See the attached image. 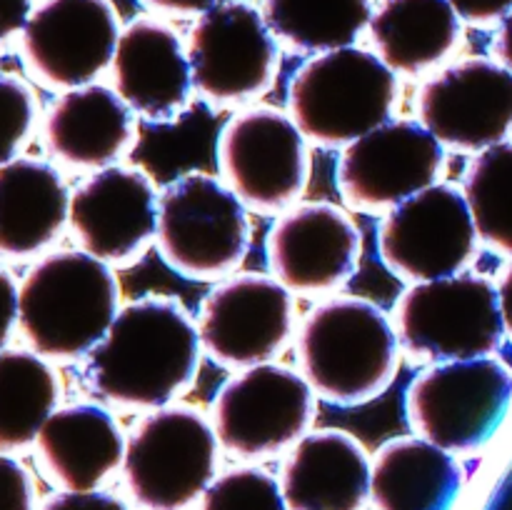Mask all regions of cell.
Masks as SVG:
<instances>
[{
  "label": "cell",
  "mask_w": 512,
  "mask_h": 510,
  "mask_svg": "<svg viewBox=\"0 0 512 510\" xmlns=\"http://www.w3.org/2000/svg\"><path fill=\"white\" fill-rule=\"evenodd\" d=\"M203 510H288L283 488L258 468H238L208 485Z\"/></svg>",
  "instance_id": "cell-29"
},
{
  "label": "cell",
  "mask_w": 512,
  "mask_h": 510,
  "mask_svg": "<svg viewBox=\"0 0 512 510\" xmlns=\"http://www.w3.org/2000/svg\"><path fill=\"white\" fill-rule=\"evenodd\" d=\"M140 3L170 15H203L223 0H140Z\"/></svg>",
  "instance_id": "cell-36"
},
{
  "label": "cell",
  "mask_w": 512,
  "mask_h": 510,
  "mask_svg": "<svg viewBox=\"0 0 512 510\" xmlns=\"http://www.w3.org/2000/svg\"><path fill=\"white\" fill-rule=\"evenodd\" d=\"M473 215L463 190L435 183L388 210L378 230L380 260L408 283L458 275L475 250Z\"/></svg>",
  "instance_id": "cell-12"
},
{
  "label": "cell",
  "mask_w": 512,
  "mask_h": 510,
  "mask_svg": "<svg viewBox=\"0 0 512 510\" xmlns=\"http://www.w3.org/2000/svg\"><path fill=\"white\" fill-rule=\"evenodd\" d=\"M263 18L278 40L305 53L350 48L373 18L370 0H263Z\"/></svg>",
  "instance_id": "cell-27"
},
{
  "label": "cell",
  "mask_w": 512,
  "mask_h": 510,
  "mask_svg": "<svg viewBox=\"0 0 512 510\" xmlns=\"http://www.w3.org/2000/svg\"><path fill=\"white\" fill-rule=\"evenodd\" d=\"M35 443L45 468L68 490H93L123 463L125 455L118 420L95 403L53 410Z\"/></svg>",
  "instance_id": "cell-23"
},
{
  "label": "cell",
  "mask_w": 512,
  "mask_h": 510,
  "mask_svg": "<svg viewBox=\"0 0 512 510\" xmlns=\"http://www.w3.org/2000/svg\"><path fill=\"white\" fill-rule=\"evenodd\" d=\"M495 48H498L500 55V63L512 73V13L505 15L500 20V30H498V38H495Z\"/></svg>",
  "instance_id": "cell-38"
},
{
  "label": "cell",
  "mask_w": 512,
  "mask_h": 510,
  "mask_svg": "<svg viewBox=\"0 0 512 510\" xmlns=\"http://www.w3.org/2000/svg\"><path fill=\"white\" fill-rule=\"evenodd\" d=\"M398 80L378 53L338 48L310 58L288 85V113L323 148L350 145L388 123Z\"/></svg>",
  "instance_id": "cell-4"
},
{
  "label": "cell",
  "mask_w": 512,
  "mask_h": 510,
  "mask_svg": "<svg viewBox=\"0 0 512 510\" xmlns=\"http://www.w3.org/2000/svg\"><path fill=\"white\" fill-rule=\"evenodd\" d=\"M155 243L183 278H223L243 263L250 248L248 205L218 178L183 175L160 193Z\"/></svg>",
  "instance_id": "cell-5"
},
{
  "label": "cell",
  "mask_w": 512,
  "mask_h": 510,
  "mask_svg": "<svg viewBox=\"0 0 512 510\" xmlns=\"http://www.w3.org/2000/svg\"><path fill=\"white\" fill-rule=\"evenodd\" d=\"M0 510H33L30 475L8 455H0Z\"/></svg>",
  "instance_id": "cell-31"
},
{
  "label": "cell",
  "mask_w": 512,
  "mask_h": 510,
  "mask_svg": "<svg viewBox=\"0 0 512 510\" xmlns=\"http://www.w3.org/2000/svg\"><path fill=\"white\" fill-rule=\"evenodd\" d=\"M215 458L213 423L188 405H165L135 423L125 440V483L148 510H183L208 490Z\"/></svg>",
  "instance_id": "cell-8"
},
{
  "label": "cell",
  "mask_w": 512,
  "mask_h": 510,
  "mask_svg": "<svg viewBox=\"0 0 512 510\" xmlns=\"http://www.w3.org/2000/svg\"><path fill=\"white\" fill-rule=\"evenodd\" d=\"M460 485L453 455L418 435L383 445L370 475L378 510H453Z\"/></svg>",
  "instance_id": "cell-24"
},
{
  "label": "cell",
  "mask_w": 512,
  "mask_h": 510,
  "mask_svg": "<svg viewBox=\"0 0 512 510\" xmlns=\"http://www.w3.org/2000/svg\"><path fill=\"white\" fill-rule=\"evenodd\" d=\"M418 108L440 143L480 153L512 130V73L493 60H460L423 85Z\"/></svg>",
  "instance_id": "cell-18"
},
{
  "label": "cell",
  "mask_w": 512,
  "mask_h": 510,
  "mask_svg": "<svg viewBox=\"0 0 512 510\" xmlns=\"http://www.w3.org/2000/svg\"><path fill=\"white\" fill-rule=\"evenodd\" d=\"M118 38L110 0H43L20 33V50L45 85L73 90L110 68Z\"/></svg>",
  "instance_id": "cell-14"
},
{
  "label": "cell",
  "mask_w": 512,
  "mask_h": 510,
  "mask_svg": "<svg viewBox=\"0 0 512 510\" xmlns=\"http://www.w3.org/2000/svg\"><path fill=\"white\" fill-rule=\"evenodd\" d=\"M460 20L468 23L485 25L503 20L505 15L512 13V0H450Z\"/></svg>",
  "instance_id": "cell-33"
},
{
  "label": "cell",
  "mask_w": 512,
  "mask_h": 510,
  "mask_svg": "<svg viewBox=\"0 0 512 510\" xmlns=\"http://www.w3.org/2000/svg\"><path fill=\"white\" fill-rule=\"evenodd\" d=\"M368 453L345 430L303 435L283 465V495L290 510H360L370 495Z\"/></svg>",
  "instance_id": "cell-21"
},
{
  "label": "cell",
  "mask_w": 512,
  "mask_h": 510,
  "mask_svg": "<svg viewBox=\"0 0 512 510\" xmlns=\"http://www.w3.org/2000/svg\"><path fill=\"white\" fill-rule=\"evenodd\" d=\"M33 13V0H0V45L23 33Z\"/></svg>",
  "instance_id": "cell-35"
},
{
  "label": "cell",
  "mask_w": 512,
  "mask_h": 510,
  "mask_svg": "<svg viewBox=\"0 0 512 510\" xmlns=\"http://www.w3.org/2000/svg\"><path fill=\"white\" fill-rule=\"evenodd\" d=\"M43 510H128L123 500L95 490H68L43 505Z\"/></svg>",
  "instance_id": "cell-32"
},
{
  "label": "cell",
  "mask_w": 512,
  "mask_h": 510,
  "mask_svg": "<svg viewBox=\"0 0 512 510\" xmlns=\"http://www.w3.org/2000/svg\"><path fill=\"white\" fill-rule=\"evenodd\" d=\"M53 368L35 350H0V450H18L38 440L58 405Z\"/></svg>",
  "instance_id": "cell-26"
},
{
  "label": "cell",
  "mask_w": 512,
  "mask_h": 510,
  "mask_svg": "<svg viewBox=\"0 0 512 510\" xmlns=\"http://www.w3.org/2000/svg\"><path fill=\"white\" fill-rule=\"evenodd\" d=\"M313 415L315 393L303 373L275 363L233 375L210 405L218 443L243 458H265L295 445Z\"/></svg>",
  "instance_id": "cell-10"
},
{
  "label": "cell",
  "mask_w": 512,
  "mask_h": 510,
  "mask_svg": "<svg viewBox=\"0 0 512 510\" xmlns=\"http://www.w3.org/2000/svg\"><path fill=\"white\" fill-rule=\"evenodd\" d=\"M398 330L365 298H330L305 315L298 333L300 373L318 398L363 405L393 383Z\"/></svg>",
  "instance_id": "cell-2"
},
{
  "label": "cell",
  "mask_w": 512,
  "mask_h": 510,
  "mask_svg": "<svg viewBox=\"0 0 512 510\" xmlns=\"http://www.w3.org/2000/svg\"><path fill=\"white\" fill-rule=\"evenodd\" d=\"M395 330L415 358H488L505 335L498 288L473 273L413 283L395 303Z\"/></svg>",
  "instance_id": "cell-7"
},
{
  "label": "cell",
  "mask_w": 512,
  "mask_h": 510,
  "mask_svg": "<svg viewBox=\"0 0 512 510\" xmlns=\"http://www.w3.org/2000/svg\"><path fill=\"white\" fill-rule=\"evenodd\" d=\"M38 118L33 88L18 75L0 73V165L18 158Z\"/></svg>",
  "instance_id": "cell-30"
},
{
  "label": "cell",
  "mask_w": 512,
  "mask_h": 510,
  "mask_svg": "<svg viewBox=\"0 0 512 510\" xmlns=\"http://www.w3.org/2000/svg\"><path fill=\"white\" fill-rule=\"evenodd\" d=\"M193 85L215 103H243L265 93L278 70V45L263 10L223 0L198 15L188 33Z\"/></svg>",
  "instance_id": "cell-11"
},
{
  "label": "cell",
  "mask_w": 512,
  "mask_h": 510,
  "mask_svg": "<svg viewBox=\"0 0 512 510\" xmlns=\"http://www.w3.org/2000/svg\"><path fill=\"white\" fill-rule=\"evenodd\" d=\"M370 38L395 73H423L460 40V15L450 0H383L370 18Z\"/></svg>",
  "instance_id": "cell-25"
},
{
  "label": "cell",
  "mask_w": 512,
  "mask_h": 510,
  "mask_svg": "<svg viewBox=\"0 0 512 510\" xmlns=\"http://www.w3.org/2000/svg\"><path fill=\"white\" fill-rule=\"evenodd\" d=\"M118 303L113 265L85 250H58L25 273L18 288V325L38 355L75 360L105 338Z\"/></svg>",
  "instance_id": "cell-3"
},
{
  "label": "cell",
  "mask_w": 512,
  "mask_h": 510,
  "mask_svg": "<svg viewBox=\"0 0 512 510\" xmlns=\"http://www.w3.org/2000/svg\"><path fill=\"white\" fill-rule=\"evenodd\" d=\"M510 408L512 373L490 355L433 365L405 390L410 430L448 453L490 443Z\"/></svg>",
  "instance_id": "cell-6"
},
{
  "label": "cell",
  "mask_w": 512,
  "mask_h": 510,
  "mask_svg": "<svg viewBox=\"0 0 512 510\" xmlns=\"http://www.w3.org/2000/svg\"><path fill=\"white\" fill-rule=\"evenodd\" d=\"M443 163V143L423 123L388 120L345 145L338 163V185L355 208H395L435 185Z\"/></svg>",
  "instance_id": "cell-15"
},
{
  "label": "cell",
  "mask_w": 512,
  "mask_h": 510,
  "mask_svg": "<svg viewBox=\"0 0 512 510\" xmlns=\"http://www.w3.org/2000/svg\"><path fill=\"white\" fill-rule=\"evenodd\" d=\"M463 195L478 238L512 255V143L480 150L470 160Z\"/></svg>",
  "instance_id": "cell-28"
},
{
  "label": "cell",
  "mask_w": 512,
  "mask_h": 510,
  "mask_svg": "<svg viewBox=\"0 0 512 510\" xmlns=\"http://www.w3.org/2000/svg\"><path fill=\"white\" fill-rule=\"evenodd\" d=\"M293 310V295L273 275H233L200 303V343L225 368L270 363L293 335Z\"/></svg>",
  "instance_id": "cell-13"
},
{
  "label": "cell",
  "mask_w": 512,
  "mask_h": 510,
  "mask_svg": "<svg viewBox=\"0 0 512 510\" xmlns=\"http://www.w3.org/2000/svg\"><path fill=\"white\" fill-rule=\"evenodd\" d=\"M133 110L108 85L65 90L43 120L48 153L70 168L103 170L133 145Z\"/></svg>",
  "instance_id": "cell-20"
},
{
  "label": "cell",
  "mask_w": 512,
  "mask_h": 510,
  "mask_svg": "<svg viewBox=\"0 0 512 510\" xmlns=\"http://www.w3.org/2000/svg\"><path fill=\"white\" fill-rule=\"evenodd\" d=\"M110 70L120 98L148 123H175L190 105L195 85L188 48L163 20L125 25Z\"/></svg>",
  "instance_id": "cell-19"
},
{
  "label": "cell",
  "mask_w": 512,
  "mask_h": 510,
  "mask_svg": "<svg viewBox=\"0 0 512 510\" xmlns=\"http://www.w3.org/2000/svg\"><path fill=\"white\" fill-rule=\"evenodd\" d=\"M200 355V330L188 310L148 295L118 310L88 353L85 383L108 403L158 410L190 388Z\"/></svg>",
  "instance_id": "cell-1"
},
{
  "label": "cell",
  "mask_w": 512,
  "mask_h": 510,
  "mask_svg": "<svg viewBox=\"0 0 512 510\" xmlns=\"http://www.w3.org/2000/svg\"><path fill=\"white\" fill-rule=\"evenodd\" d=\"M498 300H500V315H503L505 333L512 335V263L505 270L503 280L498 285Z\"/></svg>",
  "instance_id": "cell-37"
},
{
  "label": "cell",
  "mask_w": 512,
  "mask_h": 510,
  "mask_svg": "<svg viewBox=\"0 0 512 510\" xmlns=\"http://www.w3.org/2000/svg\"><path fill=\"white\" fill-rule=\"evenodd\" d=\"M70 193L45 160L0 165V255L30 258L48 248L68 223Z\"/></svg>",
  "instance_id": "cell-22"
},
{
  "label": "cell",
  "mask_w": 512,
  "mask_h": 510,
  "mask_svg": "<svg viewBox=\"0 0 512 510\" xmlns=\"http://www.w3.org/2000/svg\"><path fill=\"white\" fill-rule=\"evenodd\" d=\"M15 323H18V285L8 270L0 268V350L13 335Z\"/></svg>",
  "instance_id": "cell-34"
},
{
  "label": "cell",
  "mask_w": 512,
  "mask_h": 510,
  "mask_svg": "<svg viewBox=\"0 0 512 510\" xmlns=\"http://www.w3.org/2000/svg\"><path fill=\"white\" fill-rule=\"evenodd\" d=\"M363 235L333 203H303L280 215L265 238L273 278L290 293H330L358 270Z\"/></svg>",
  "instance_id": "cell-17"
},
{
  "label": "cell",
  "mask_w": 512,
  "mask_h": 510,
  "mask_svg": "<svg viewBox=\"0 0 512 510\" xmlns=\"http://www.w3.org/2000/svg\"><path fill=\"white\" fill-rule=\"evenodd\" d=\"M158 200L145 170L108 165L70 193V230L85 253L108 265H130L155 240Z\"/></svg>",
  "instance_id": "cell-16"
},
{
  "label": "cell",
  "mask_w": 512,
  "mask_h": 510,
  "mask_svg": "<svg viewBox=\"0 0 512 510\" xmlns=\"http://www.w3.org/2000/svg\"><path fill=\"white\" fill-rule=\"evenodd\" d=\"M303 130L278 108H250L225 123L218 165L228 188L248 208L275 213L303 195L310 155Z\"/></svg>",
  "instance_id": "cell-9"
}]
</instances>
